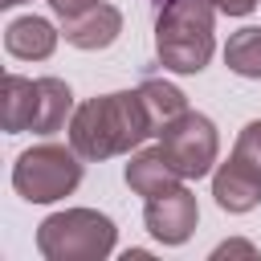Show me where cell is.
Returning <instances> with one entry per match:
<instances>
[{
	"instance_id": "1",
	"label": "cell",
	"mask_w": 261,
	"mask_h": 261,
	"mask_svg": "<svg viewBox=\"0 0 261 261\" xmlns=\"http://www.w3.org/2000/svg\"><path fill=\"white\" fill-rule=\"evenodd\" d=\"M147 135H155L151 110L139 90H118L90 98L69 118V143L82 159H110L139 147Z\"/></svg>"
},
{
	"instance_id": "2",
	"label": "cell",
	"mask_w": 261,
	"mask_h": 261,
	"mask_svg": "<svg viewBox=\"0 0 261 261\" xmlns=\"http://www.w3.org/2000/svg\"><path fill=\"white\" fill-rule=\"evenodd\" d=\"M216 0H167L155 20V53L163 69L200 73L212 57Z\"/></svg>"
},
{
	"instance_id": "3",
	"label": "cell",
	"mask_w": 261,
	"mask_h": 261,
	"mask_svg": "<svg viewBox=\"0 0 261 261\" xmlns=\"http://www.w3.org/2000/svg\"><path fill=\"white\" fill-rule=\"evenodd\" d=\"M37 249L49 261H102L114 249V220L94 208L53 212L37 228Z\"/></svg>"
},
{
	"instance_id": "4",
	"label": "cell",
	"mask_w": 261,
	"mask_h": 261,
	"mask_svg": "<svg viewBox=\"0 0 261 261\" xmlns=\"http://www.w3.org/2000/svg\"><path fill=\"white\" fill-rule=\"evenodd\" d=\"M82 155L69 147H57V143H41V147H29L16 167H12V188L29 200V204H53L61 196H69L77 184H82Z\"/></svg>"
},
{
	"instance_id": "5",
	"label": "cell",
	"mask_w": 261,
	"mask_h": 261,
	"mask_svg": "<svg viewBox=\"0 0 261 261\" xmlns=\"http://www.w3.org/2000/svg\"><path fill=\"white\" fill-rule=\"evenodd\" d=\"M212 196L224 212H249L261 200V118L237 135L228 163L212 175Z\"/></svg>"
},
{
	"instance_id": "6",
	"label": "cell",
	"mask_w": 261,
	"mask_h": 261,
	"mask_svg": "<svg viewBox=\"0 0 261 261\" xmlns=\"http://www.w3.org/2000/svg\"><path fill=\"white\" fill-rule=\"evenodd\" d=\"M159 135H163V151L171 155V163L179 167L184 179H200V175L212 171L216 147H220L212 118H204V114H196V110H184V114L171 118Z\"/></svg>"
},
{
	"instance_id": "7",
	"label": "cell",
	"mask_w": 261,
	"mask_h": 261,
	"mask_svg": "<svg viewBox=\"0 0 261 261\" xmlns=\"http://www.w3.org/2000/svg\"><path fill=\"white\" fill-rule=\"evenodd\" d=\"M143 220H147V228H151L155 241H163V245H184V241L192 237L196 220H200V208H196V196H192L184 184H175V188H167V192H159V196H147Z\"/></svg>"
},
{
	"instance_id": "8",
	"label": "cell",
	"mask_w": 261,
	"mask_h": 261,
	"mask_svg": "<svg viewBox=\"0 0 261 261\" xmlns=\"http://www.w3.org/2000/svg\"><path fill=\"white\" fill-rule=\"evenodd\" d=\"M61 33H65V41L73 49H90V53L110 49L118 41V33H122V12L114 4H94V8H86L77 16H69Z\"/></svg>"
},
{
	"instance_id": "9",
	"label": "cell",
	"mask_w": 261,
	"mask_h": 261,
	"mask_svg": "<svg viewBox=\"0 0 261 261\" xmlns=\"http://www.w3.org/2000/svg\"><path fill=\"white\" fill-rule=\"evenodd\" d=\"M179 179H184V175H179V167L171 163V155L163 151V143L151 147V151H139V155L126 163V184H130V192H139V196H159V192L175 188Z\"/></svg>"
},
{
	"instance_id": "10",
	"label": "cell",
	"mask_w": 261,
	"mask_h": 261,
	"mask_svg": "<svg viewBox=\"0 0 261 261\" xmlns=\"http://www.w3.org/2000/svg\"><path fill=\"white\" fill-rule=\"evenodd\" d=\"M4 45H8V53L20 57V61H45V57L57 49V33H53V24L41 20V16H20V20H12V24L4 29Z\"/></svg>"
},
{
	"instance_id": "11",
	"label": "cell",
	"mask_w": 261,
	"mask_h": 261,
	"mask_svg": "<svg viewBox=\"0 0 261 261\" xmlns=\"http://www.w3.org/2000/svg\"><path fill=\"white\" fill-rule=\"evenodd\" d=\"M33 114H37V82L20 77V73H4L0 86V122L8 135L16 130H33Z\"/></svg>"
},
{
	"instance_id": "12",
	"label": "cell",
	"mask_w": 261,
	"mask_h": 261,
	"mask_svg": "<svg viewBox=\"0 0 261 261\" xmlns=\"http://www.w3.org/2000/svg\"><path fill=\"white\" fill-rule=\"evenodd\" d=\"M73 110V94L61 77H37V114H33V130L37 135H53L65 126Z\"/></svg>"
},
{
	"instance_id": "13",
	"label": "cell",
	"mask_w": 261,
	"mask_h": 261,
	"mask_svg": "<svg viewBox=\"0 0 261 261\" xmlns=\"http://www.w3.org/2000/svg\"><path fill=\"white\" fill-rule=\"evenodd\" d=\"M139 94H143V102H147V110H151V122H155V135L171 122V118H179L184 110H188V102H184V94L171 86V82H159V77H147L143 86H139Z\"/></svg>"
},
{
	"instance_id": "14",
	"label": "cell",
	"mask_w": 261,
	"mask_h": 261,
	"mask_svg": "<svg viewBox=\"0 0 261 261\" xmlns=\"http://www.w3.org/2000/svg\"><path fill=\"white\" fill-rule=\"evenodd\" d=\"M224 61L241 77H261V29H241L224 45Z\"/></svg>"
},
{
	"instance_id": "15",
	"label": "cell",
	"mask_w": 261,
	"mask_h": 261,
	"mask_svg": "<svg viewBox=\"0 0 261 261\" xmlns=\"http://www.w3.org/2000/svg\"><path fill=\"white\" fill-rule=\"evenodd\" d=\"M98 0H49V8L61 16V20H69V16H77V12H86V8H94Z\"/></svg>"
},
{
	"instance_id": "16",
	"label": "cell",
	"mask_w": 261,
	"mask_h": 261,
	"mask_svg": "<svg viewBox=\"0 0 261 261\" xmlns=\"http://www.w3.org/2000/svg\"><path fill=\"white\" fill-rule=\"evenodd\" d=\"M212 257H257V249L245 245V241H224V245H216Z\"/></svg>"
},
{
	"instance_id": "17",
	"label": "cell",
	"mask_w": 261,
	"mask_h": 261,
	"mask_svg": "<svg viewBox=\"0 0 261 261\" xmlns=\"http://www.w3.org/2000/svg\"><path fill=\"white\" fill-rule=\"evenodd\" d=\"M253 8H257V0H216V12H224V16H245Z\"/></svg>"
},
{
	"instance_id": "18",
	"label": "cell",
	"mask_w": 261,
	"mask_h": 261,
	"mask_svg": "<svg viewBox=\"0 0 261 261\" xmlns=\"http://www.w3.org/2000/svg\"><path fill=\"white\" fill-rule=\"evenodd\" d=\"M0 4H4V8H12V4H24V0H0Z\"/></svg>"
},
{
	"instance_id": "19",
	"label": "cell",
	"mask_w": 261,
	"mask_h": 261,
	"mask_svg": "<svg viewBox=\"0 0 261 261\" xmlns=\"http://www.w3.org/2000/svg\"><path fill=\"white\" fill-rule=\"evenodd\" d=\"M159 4H167V0H159Z\"/></svg>"
}]
</instances>
